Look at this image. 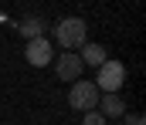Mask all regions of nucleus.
Here are the masks:
<instances>
[{
	"label": "nucleus",
	"mask_w": 146,
	"mask_h": 125,
	"mask_svg": "<svg viewBox=\"0 0 146 125\" xmlns=\"http://www.w3.org/2000/svg\"><path fill=\"white\" fill-rule=\"evenodd\" d=\"M95 88L99 91H106V95H119V88L126 84V64L122 61H106L102 68H99V78H95Z\"/></svg>",
	"instance_id": "f03ea898"
},
{
	"label": "nucleus",
	"mask_w": 146,
	"mask_h": 125,
	"mask_svg": "<svg viewBox=\"0 0 146 125\" xmlns=\"http://www.w3.org/2000/svg\"><path fill=\"white\" fill-rule=\"evenodd\" d=\"M82 125H109L99 112H85V118H82Z\"/></svg>",
	"instance_id": "1a4fd4ad"
},
{
	"label": "nucleus",
	"mask_w": 146,
	"mask_h": 125,
	"mask_svg": "<svg viewBox=\"0 0 146 125\" xmlns=\"http://www.w3.org/2000/svg\"><path fill=\"white\" fill-rule=\"evenodd\" d=\"M44 27H48V24H44L41 17H21V20H17V34H21V37H27V41L44 37Z\"/></svg>",
	"instance_id": "6e6552de"
},
{
	"label": "nucleus",
	"mask_w": 146,
	"mask_h": 125,
	"mask_svg": "<svg viewBox=\"0 0 146 125\" xmlns=\"http://www.w3.org/2000/svg\"><path fill=\"white\" fill-rule=\"evenodd\" d=\"M82 71H85V64H82V58H78L75 51H65V54L54 58V75H58V81L75 84L78 78H82Z\"/></svg>",
	"instance_id": "20e7f679"
},
{
	"label": "nucleus",
	"mask_w": 146,
	"mask_h": 125,
	"mask_svg": "<svg viewBox=\"0 0 146 125\" xmlns=\"http://www.w3.org/2000/svg\"><path fill=\"white\" fill-rule=\"evenodd\" d=\"M68 105L78 108V112H95V105H99V88H95V81H75L68 88Z\"/></svg>",
	"instance_id": "7ed1b4c3"
},
{
	"label": "nucleus",
	"mask_w": 146,
	"mask_h": 125,
	"mask_svg": "<svg viewBox=\"0 0 146 125\" xmlns=\"http://www.w3.org/2000/svg\"><path fill=\"white\" fill-rule=\"evenodd\" d=\"M24 54H27V64H34V68H48V64L54 61V47H51L48 37H34V41H27Z\"/></svg>",
	"instance_id": "39448f33"
},
{
	"label": "nucleus",
	"mask_w": 146,
	"mask_h": 125,
	"mask_svg": "<svg viewBox=\"0 0 146 125\" xmlns=\"http://www.w3.org/2000/svg\"><path fill=\"white\" fill-rule=\"evenodd\" d=\"M95 112L109 122V118H122L126 115V101L119 98V95H102L99 98V105H95Z\"/></svg>",
	"instance_id": "423d86ee"
},
{
	"label": "nucleus",
	"mask_w": 146,
	"mask_h": 125,
	"mask_svg": "<svg viewBox=\"0 0 146 125\" xmlns=\"http://www.w3.org/2000/svg\"><path fill=\"white\" fill-rule=\"evenodd\" d=\"M54 37H58V44L65 51H78L82 44H88V24L82 17H65V20H58Z\"/></svg>",
	"instance_id": "f257e3e1"
},
{
	"label": "nucleus",
	"mask_w": 146,
	"mask_h": 125,
	"mask_svg": "<svg viewBox=\"0 0 146 125\" xmlns=\"http://www.w3.org/2000/svg\"><path fill=\"white\" fill-rule=\"evenodd\" d=\"M126 125H146L143 115H126Z\"/></svg>",
	"instance_id": "9d476101"
},
{
	"label": "nucleus",
	"mask_w": 146,
	"mask_h": 125,
	"mask_svg": "<svg viewBox=\"0 0 146 125\" xmlns=\"http://www.w3.org/2000/svg\"><path fill=\"white\" fill-rule=\"evenodd\" d=\"M75 54H78L82 64H88V68H102V64L109 61V51H106L102 44H82Z\"/></svg>",
	"instance_id": "0eeeda50"
}]
</instances>
